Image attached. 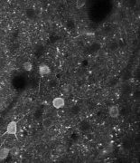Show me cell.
<instances>
[{
    "instance_id": "cell-1",
    "label": "cell",
    "mask_w": 140,
    "mask_h": 163,
    "mask_svg": "<svg viewBox=\"0 0 140 163\" xmlns=\"http://www.w3.org/2000/svg\"><path fill=\"white\" fill-rule=\"evenodd\" d=\"M7 132L11 135H15L17 132V122L15 121H12L8 123L7 127Z\"/></svg>"
},
{
    "instance_id": "cell-2",
    "label": "cell",
    "mask_w": 140,
    "mask_h": 163,
    "mask_svg": "<svg viewBox=\"0 0 140 163\" xmlns=\"http://www.w3.org/2000/svg\"><path fill=\"white\" fill-rule=\"evenodd\" d=\"M64 104H65L64 99L62 97H56L53 100V106L55 109H61L64 107Z\"/></svg>"
},
{
    "instance_id": "cell-3",
    "label": "cell",
    "mask_w": 140,
    "mask_h": 163,
    "mask_svg": "<svg viewBox=\"0 0 140 163\" xmlns=\"http://www.w3.org/2000/svg\"><path fill=\"white\" fill-rule=\"evenodd\" d=\"M109 115L111 118H117L119 115V109L116 105H112L109 109Z\"/></svg>"
},
{
    "instance_id": "cell-4",
    "label": "cell",
    "mask_w": 140,
    "mask_h": 163,
    "mask_svg": "<svg viewBox=\"0 0 140 163\" xmlns=\"http://www.w3.org/2000/svg\"><path fill=\"white\" fill-rule=\"evenodd\" d=\"M50 73H51V69H50V67L47 65L42 64V65H41L39 66V74L42 76L48 75V74H50Z\"/></svg>"
},
{
    "instance_id": "cell-5",
    "label": "cell",
    "mask_w": 140,
    "mask_h": 163,
    "mask_svg": "<svg viewBox=\"0 0 140 163\" xmlns=\"http://www.w3.org/2000/svg\"><path fill=\"white\" fill-rule=\"evenodd\" d=\"M10 154V149L8 148H2L0 149V160H4L6 159L8 155Z\"/></svg>"
},
{
    "instance_id": "cell-6",
    "label": "cell",
    "mask_w": 140,
    "mask_h": 163,
    "mask_svg": "<svg viewBox=\"0 0 140 163\" xmlns=\"http://www.w3.org/2000/svg\"><path fill=\"white\" fill-rule=\"evenodd\" d=\"M54 121L51 118H44L42 121V126L45 129H49L54 126Z\"/></svg>"
},
{
    "instance_id": "cell-7",
    "label": "cell",
    "mask_w": 140,
    "mask_h": 163,
    "mask_svg": "<svg viewBox=\"0 0 140 163\" xmlns=\"http://www.w3.org/2000/svg\"><path fill=\"white\" fill-rule=\"evenodd\" d=\"M23 68H24L25 71L30 72V71H32V69H33V65H32L30 62H25V63L23 64Z\"/></svg>"
},
{
    "instance_id": "cell-8",
    "label": "cell",
    "mask_w": 140,
    "mask_h": 163,
    "mask_svg": "<svg viewBox=\"0 0 140 163\" xmlns=\"http://www.w3.org/2000/svg\"><path fill=\"white\" fill-rule=\"evenodd\" d=\"M72 92V86H71V85L66 84V85L63 86V92H64V93L68 94V93H70V92Z\"/></svg>"
},
{
    "instance_id": "cell-9",
    "label": "cell",
    "mask_w": 140,
    "mask_h": 163,
    "mask_svg": "<svg viewBox=\"0 0 140 163\" xmlns=\"http://www.w3.org/2000/svg\"><path fill=\"white\" fill-rule=\"evenodd\" d=\"M85 4H86L85 0H78V1L76 2V8H77L78 9H80L81 8L84 7Z\"/></svg>"
},
{
    "instance_id": "cell-10",
    "label": "cell",
    "mask_w": 140,
    "mask_h": 163,
    "mask_svg": "<svg viewBox=\"0 0 140 163\" xmlns=\"http://www.w3.org/2000/svg\"><path fill=\"white\" fill-rule=\"evenodd\" d=\"M10 154L13 156H17L19 154V149L17 147H14V148L10 149Z\"/></svg>"
}]
</instances>
